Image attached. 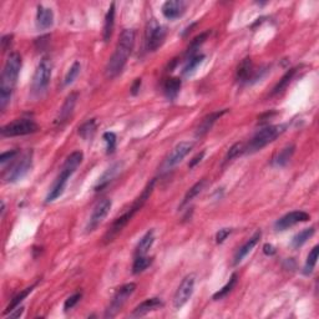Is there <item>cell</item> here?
<instances>
[{
	"instance_id": "8992f818",
	"label": "cell",
	"mask_w": 319,
	"mask_h": 319,
	"mask_svg": "<svg viewBox=\"0 0 319 319\" xmlns=\"http://www.w3.org/2000/svg\"><path fill=\"white\" fill-rule=\"evenodd\" d=\"M51 61L47 57H44L36 66L34 76H32L31 92L35 96H39V95L44 94L46 91L47 86L50 84V80H51Z\"/></svg>"
},
{
	"instance_id": "d590c367",
	"label": "cell",
	"mask_w": 319,
	"mask_h": 319,
	"mask_svg": "<svg viewBox=\"0 0 319 319\" xmlns=\"http://www.w3.org/2000/svg\"><path fill=\"white\" fill-rule=\"evenodd\" d=\"M243 154H246V144H243V142H237V144H234L233 146L229 149V151L227 152L224 162L232 161V160L237 159V157H239Z\"/></svg>"
},
{
	"instance_id": "7bdbcfd3",
	"label": "cell",
	"mask_w": 319,
	"mask_h": 319,
	"mask_svg": "<svg viewBox=\"0 0 319 319\" xmlns=\"http://www.w3.org/2000/svg\"><path fill=\"white\" fill-rule=\"evenodd\" d=\"M204 154H206V152H204V151H202V152H199V154H197L196 156H194L193 159H192L191 161H189V163H188L189 168H193V167L196 166V164H198L199 162L202 161V159H203V157H204Z\"/></svg>"
},
{
	"instance_id": "4dcf8cb0",
	"label": "cell",
	"mask_w": 319,
	"mask_h": 319,
	"mask_svg": "<svg viewBox=\"0 0 319 319\" xmlns=\"http://www.w3.org/2000/svg\"><path fill=\"white\" fill-rule=\"evenodd\" d=\"M318 254H319V246H314L313 249L309 252L308 257H307V261L306 264H304V269H303V273L306 276L311 274L313 272L314 267L317 264V259H318Z\"/></svg>"
},
{
	"instance_id": "60d3db41",
	"label": "cell",
	"mask_w": 319,
	"mask_h": 319,
	"mask_svg": "<svg viewBox=\"0 0 319 319\" xmlns=\"http://www.w3.org/2000/svg\"><path fill=\"white\" fill-rule=\"evenodd\" d=\"M17 154H19V152H17L16 150L2 152V154L0 155V163H1V166H5L6 162H11L12 160H15V157L17 156Z\"/></svg>"
},
{
	"instance_id": "ee69618b",
	"label": "cell",
	"mask_w": 319,
	"mask_h": 319,
	"mask_svg": "<svg viewBox=\"0 0 319 319\" xmlns=\"http://www.w3.org/2000/svg\"><path fill=\"white\" fill-rule=\"evenodd\" d=\"M11 39H12V35H4L1 37V49L2 51H6L7 47L10 46L11 44Z\"/></svg>"
},
{
	"instance_id": "ba28073f",
	"label": "cell",
	"mask_w": 319,
	"mask_h": 319,
	"mask_svg": "<svg viewBox=\"0 0 319 319\" xmlns=\"http://www.w3.org/2000/svg\"><path fill=\"white\" fill-rule=\"evenodd\" d=\"M135 291H136V284L135 283H127L120 287L116 291V293H115V296L112 297L111 302H110L109 307H107L106 312H105V318H114L121 311L124 304L134 294Z\"/></svg>"
},
{
	"instance_id": "ab89813d",
	"label": "cell",
	"mask_w": 319,
	"mask_h": 319,
	"mask_svg": "<svg viewBox=\"0 0 319 319\" xmlns=\"http://www.w3.org/2000/svg\"><path fill=\"white\" fill-rule=\"evenodd\" d=\"M81 297H82V294L79 293V292H77V293H75V294H72V296H70L64 303L65 312H69L70 309L74 308V307L76 306L77 303H79V301L81 299Z\"/></svg>"
},
{
	"instance_id": "b9f144b4",
	"label": "cell",
	"mask_w": 319,
	"mask_h": 319,
	"mask_svg": "<svg viewBox=\"0 0 319 319\" xmlns=\"http://www.w3.org/2000/svg\"><path fill=\"white\" fill-rule=\"evenodd\" d=\"M231 232H232L231 228L219 229V231L217 232V234H216V242H217V243H223V242L227 239V237H228L229 234H231Z\"/></svg>"
},
{
	"instance_id": "1f68e13d",
	"label": "cell",
	"mask_w": 319,
	"mask_h": 319,
	"mask_svg": "<svg viewBox=\"0 0 319 319\" xmlns=\"http://www.w3.org/2000/svg\"><path fill=\"white\" fill-rule=\"evenodd\" d=\"M152 263V258L147 256H137L135 257L134 264H132V273L139 274L141 272H144L145 269H147L150 267V264Z\"/></svg>"
},
{
	"instance_id": "44dd1931",
	"label": "cell",
	"mask_w": 319,
	"mask_h": 319,
	"mask_svg": "<svg viewBox=\"0 0 319 319\" xmlns=\"http://www.w3.org/2000/svg\"><path fill=\"white\" fill-rule=\"evenodd\" d=\"M253 70H252V60L251 57H246L241 61V64L237 67L236 79L239 84H244V82H249L251 80Z\"/></svg>"
},
{
	"instance_id": "cb8c5ba5",
	"label": "cell",
	"mask_w": 319,
	"mask_h": 319,
	"mask_svg": "<svg viewBox=\"0 0 319 319\" xmlns=\"http://www.w3.org/2000/svg\"><path fill=\"white\" fill-rule=\"evenodd\" d=\"M120 169H121V164L120 163H115L112 164L111 167H109V168L106 169V172L99 178V182H97V184L95 186V189L100 191V189H102L104 187H106L107 184H109V182L119 173Z\"/></svg>"
},
{
	"instance_id": "9a60e30c",
	"label": "cell",
	"mask_w": 319,
	"mask_h": 319,
	"mask_svg": "<svg viewBox=\"0 0 319 319\" xmlns=\"http://www.w3.org/2000/svg\"><path fill=\"white\" fill-rule=\"evenodd\" d=\"M186 7L187 2L183 0H168L162 5V14L166 19L174 20L184 14Z\"/></svg>"
},
{
	"instance_id": "83f0119b",
	"label": "cell",
	"mask_w": 319,
	"mask_h": 319,
	"mask_svg": "<svg viewBox=\"0 0 319 319\" xmlns=\"http://www.w3.org/2000/svg\"><path fill=\"white\" fill-rule=\"evenodd\" d=\"M203 60H204L203 54H196V55H193V56L187 57V62H186V65H184L183 70H182L183 75L188 76V75L193 74V72L196 71L197 67H198L199 65L203 62Z\"/></svg>"
},
{
	"instance_id": "603a6c76",
	"label": "cell",
	"mask_w": 319,
	"mask_h": 319,
	"mask_svg": "<svg viewBox=\"0 0 319 319\" xmlns=\"http://www.w3.org/2000/svg\"><path fill=\"white\" fill-rule=\"evenodd\" d=\"M181 79L179 77H169L164 81L163 84V92L166 97L171 101H173L178 95L179 90H181Z\"/></svg>"
},
{
	"instance_id": "5b68a950",
	"label": "cell",
	"mask_w": 319,
	"mask_h": 319,
	"mask_svg": "<svg viewBox=\"0 0 319 319\" xmlns=\"http://www.w3.org/2000/svg\"><path fill=\"white\" fill-rule=\"evenodd\" d=\"M286 125H273L259 130L251 139V141L246 145V154H254L261 151L263 147L273 142L278 136H281L286 131Z\"/></svg>"
},
{
	"instance_id": "836d02e7",
	"label": "cell",
	"mask_w": 319,
	"mask_h": 319,
	"mask_svg": "<svg viewBox=\"0 0 319 319\" xmlns=\"http://www.w3.org/2000/svg\"><path fill=\"white\" fill-rule=\"evenodd\" d=\"M237 278H238V277H237L236 273L232 274L231 278H229V281L227 282L226 286L222 287V288L219 289V291L217 292V293L213 294V299H214V301H219V299L224 298V297H226L227 294L229 293V292H232V289H233L234 286H236V284H237Z\"/></svg>"
},
{
	"instance_id": "7402d4cb",
	"label": "cell",
	"mask_w": 319,
	"mask_h": 319,
	"mask_svg": "<svg viewBox=\"0 0 319 319\" xmlns=\"http://www.w3.org/2000/svg\"><path fill=\"white\" fill-rule=\"evenodd\" d=\"M155 242V232L154 229H150L146 233L142 236V238L140 239V242L137 243L136 248H135V257L137 256H146L149 249L151 248L152 244Z\"/></svg>"
},
{
	"instance_id": "f6af8a7d",
	"label": "cell",
	"mask_w": 319,
	"mask_h": 319,
	"mask_svg": "<svg viewBox=\"0 0 319 319\" xmlns=\"http://www.w3.org/2000/svg\"><path fill=\"white\" fill-rule=\"evenodd\" d=\"M22 313H24V308L22 307H17V308L9 312V318H19Z\"/></svg>"
},
{
	"instance_id": "d4e9b609",
	"label": "cell",
	"mask_w": 319,
	"mask_h": 319,
	"mask_svg": "<svg viewBox=\"0 0 319 319\" xmlns=\"http://www.w3.org/2000/svg\"><path fill=\"white\" fill-rule=\"evenodd\" d=\"M115 25V2L110 5L107 14L105 16V24H104V41L107 42L111 39L112 30H114Z\"/></svg>"
},
{
	"instance_id": "ac0fdd59",
	"label": "cell",
	"mask_w": 319,
	"mask_h": 319,
	"mask_svg": "<svg viewBox=\"0 0 319 319\" xmlns=\"http://www.w3.org/2000/svg\"><path fill=\"white\" fill-rule=\"evenodd\" d=\"M54 24V12L50 7L39 5L36 11V26L39 30H46Z\"/></svg>"
},
{
	"instance_id": "f546056e",
	"label": "cell",
	"mask_w": 319,
	"mask_h": 319,
	"mask_svg": "<svg viewBox=\"0 0 319 319\" xmlns=\"http://www.w3.org/2000/svg\"><path fill=\"white\" fill-rule=\"evenodd\" d=\"M296 72H297V69L288 70V71H287L286 74H284L283 76H282V79L279 80L278 84H277L276 86H274L273 91H272V95L281 94V92L283 91V90H286L287 86H288V85L291 84L292 80H293V77H294V75H296Z\"/></svg>"
},
{
	"instance_id": "7c38bea8",
	"label": "cell",
	"mask_w": 319,
	"mask_h": 319,
	"mask_svg": "<svg viewBox=\"0 0 319 319\" xmlns=\"http://www.w3.org/2000/svg\"><path fill=\"white\" fill-rule=\"evenodd\" d=\"M32 164V152L27 151L26 154H24L21 156V159L14 164V166L10 168V171L7 172L6 179L7 182H16L19 179H21L22 177H25L27 174V172L30 171Z\"/></svg>"
},
{
	"instance_id": "7dc6e473",
	"label": "cell",
	"mask_w": 319,
	"mask_h": 319,
	"mask_svg": "<svg viewBox=\"0 0 319 319\" xmlns=\"http://www.w3.org/2000/svg\"><path fill=\"white\" fill-rule=\"evenodd\" d=\"M140 87H141V79H136L134 81V84H132V86H131V94L132 95H137V92H139Z\"/></svg>"
},
{
	"instance_id": "e575fe53",
	"label": "cell",
	"mask_w": 319,
	"mask_h": 319,
	"mask_svg": "<svg viewBox=\"0 0 319 319\" xmlns=\"http://www.w3.org/2000/svg\"><path fill=\"white\" fill-rule=\"evenodd\" d=\"M208 34H209L208 31L202 32L201 35H198V36H196L193 40H192L191 44H189V46H188V50H187V57L193 56V55L197 54V50H198L199 46H201V45L203 44L204 41H206Z\"/></svg>"
},
{
	"instance_id": "f1b7e54d",
	"label": "cell",
	"mask_w": 319,
	"mask_h": 319,
	"mask_svg": "<svg viewBox=\"0 0 319 319\" xmlns=\"http://www.w3.org/2000/svg\"><path fill=\"white\" fill-rule=\"evenodd\" d=\"M314 232H316L314 227L303 229V231H301L299 233H297L296 236L293 237V239H292V242H291V246L293 247V248H299V247L303 246V244L306 243V242L308 241V239L311 238L312 236H313Z\"/></svg>"
},
{
	"instance_id": "30bf717a",
	"label": "cell",
	"mask_w": 319,
	"mask_h": 319,
	"mask_svg": "<svg viewBox=\"0 0 319 319\" xmlns=\"http://www.w3.org/2000/svg\"><path fill=\"white\" fill-rule=\"evenodd\" d=\"M194 284H196V277H194V274H188V276H186L182 279V282L179 283L178 288H177L176 293L173 296L174 308H182L188 302V299L193 294Z\"/></svg>"
},
{
	"instance_id": "ffe728a7",
	"label": "cell",
	"mask_w": 319,
	"mask_h": 319,
	"mask_svg": "<svg viewBox=\"0 0 319 319\" xmlns=\"http://www.w3.org/2000/svg\"><path fill=\"white\" fill-rule=\"evenodd\" d=\"M227 112V110H222V111H217V112H212V114H209L208 116L204 117L203 120H202V122L199 124V126L197 127L196 130V137H202L204 136V135L207 134V132L209 131V130L212 129V126L214 125V122L217 121V120L219 119V117L222 116V115H224Z\"/></svg>"
},
{
	"instance_id": "74e56055",
	"label": "cell",
	"mask_w": 319,
	"mask_h": 319,
	"mask_svg": "<svg viewBox=\"0 0 319 319\" xmlns=\"http://www.w3.org/2000/svg\"><path fill=\"white\" fill-rule=\"evenodd\" d=\"M80 70H81V65H80L79 61H75L74 64L71 65V67L69 69V71L66 72V75H65V79H64L65 86H69V85H71L72 82L76 80V77L79 76L80 74Z\"/></svg>"
},
{
	"instance_id": "9c48e42d",
	"label": "cell",
	"mask_w": 319,
	"mask_h": 319,
	"mask_svg": "<svg viewBox=\"0 0 319 319\" xmlns=\"http://www.w3.org/2000/svg\"><path fill=\"white\" fill-rule=\"evenodd\" d=\"M166 27L160 25L156 20L152 19L147 25L146 30V46L149 51H156L162 46L166 39Z\"/></svg>"
},
{
	"instance_id": "8fae6325",
	"label": "cell",
	"mask_w": 319,
	"mask_h": 319,
	"mask_svg": "<svg viewBox=\"0 0 319 319\" xmlns=\"http://www.w3.org/2000/svg\"><path fill=\"white\" fill-rule=\"evenodd\" d=\"M112 202L111 199L104 198L101 201H99L96 203V206L92 209V213L90 216L89 223H87L86 231L87 232H94L100 224L104 222V219L106 218L107 214L110 213V209H111Z\"/></svg>"
},
{
	"instance_id": "e0dca14e",
	"label": "cell",
	"mask_w": 319,
	"mask_h": 319,
	"mask_svg": "<svg viewBox=\"0 0 319 319\" xmlns=\"http://www.w3.org/2000/svg\"><path fill=\"white\" fill-rule=\"evenodd\" d=\"M163 306L162 301L160 298H149L146 301H144L142 303H140L136 308L134 309V312L131 313L132 318H139V317H144L146 314H149L150 312H154L156 309L161 308Z\"/></svg>"
},
{
	"instance_id": "2e32d148",
	"label": "cell",
	"mask_w": 319,
	"mask_h": 319,
	"mask_svg": "<svg viewBox=\"0 0 319 319\" xmlns=\"http://www.w3.org/2000/svg\"><path fill=\"white\" fill-rule=\"evenodd\" d=\"M76 101H77V92H71V94L66 97L64 105H62L61 109H60L59 115H57V117L55 119V125L61 126V125H64L65 122L69 120V117L71 116L72 111H74V107L75 105H76Z\"/></svg>"
},
{
	"instance_id": "d6a6232c",
	"label": "cell",
	"mask_w": 319,
	"mask_h": 319,
	"mask_svg": "<svg viewBox=\"0 0 319 319\" xmlns=\"http://www.w3.org/2000/svg\"><path fill=\"white\" fill-rule=\"evenodd\" d=\"M95 131H96V121H95L94 119L84 122V124L79 127V135L84 140L91 139V137L94 136Z\"/></svg>"
},
{
	"instance_id": "bcb514c9",
	"label": "cell",
	"mask_w": 319,
	"mask_h": 319,
	"mask_svg": "<svg viewBox=\"0 0 319 319\" xmlns=\"http://www.w3.org/2000/svg\"><path fill=\"white\" fill-rule=\"evenodd\" d=\"M263 253L267 256H273V254H276V248L272 244L267 243L263 246Z\"/></svg>"
},
{
	"instance_id": "3957f363",
	"label": "cell",
	"mask_w": 319,
	"mask_h": 319,
	"mask_svg": "<svg viewBox=\"0 0 319 319\" xmlns=\"http://www.w3.org/2000/svg\"><path fill=\"white\" fill-rule=\"evenodd\" d=\"M155 182H156L155 179H152L151 182H149V183H147V186L145 187L144 191H142V193L140 194V196L137 197L136 199H135L134 203L131 204V207H130V208L127 209L125 213H122L121 216L117 217V218L115 219L114 223L111 224V227L109 228V231H107L106 234H105V237H104L105 243H110V242L114 241L115 237H116L117 234H119L120 232H121L122 229H124L125 227L127 226V223L131 221L132 217H134L135 214H136L137 212H139L140 209L144 207V204L146 203L147 199H149L150 196H151L152 191H154Z\"/></svg>"
},
{
	"instance_id": "f35d334b",
	"label": "cell",
	"mask_w": 319,
	"mask_h": 319,
	"mask_svg": "<svg viewBox=\"0 0 319 319\" xmlns=\"http://www.w3.org/2000/svg\"><path fill=\"white\" fill-rule=\"evenodd\" d=\"M102 139L106 142L107 154H114L115 149H116V135L114 132H105Z\"/></svg>"
},
{
	"instance_id": "8d00e7d4",
	"label": "cell",
	"mask_w": 319,
	"mask_h": 319,
	"mask_svg": "<svg viewBox=\"0 0 319 319\" xmlns=\"http://www.w3.org/2000/svg\"><path fill=\"white\" fill-rule=\"evenodd\" d=\"M32 288H34V287H29V288H26V289H25V291L20 292V293L17 294V296H15L14 298L11 299V302H10V303H9V306L6 307V311H5V314L9 313V312H11L12 309L17 308V307H19V304L21 303V302L24 301V299L26 298V297L29 296L30 293H31Z\"/></svg>"
},
{
	"instance_id": "277c9868",
	"label": "cell",
	"mask_w": 319,
	"mask_h": 319,
	"mask_svg": "<svg viewBox=\"0 0 319 319\" xmlns=\"http://www.w3.org/2000/svg\"><path fill=\"white\" fill-rule=\"evenodd\" d=\"M82 160H84V155L81 151H74L72 154H70L69 156L65 160L64 164H62L61 169H60L59 176L56 177L55 182L52 183V187L50 188V192L46 196V202L55 201L56 198H59L65 191V187H66L67 181H69L70 177L74 174V172L76 171L77 167L81 164Z\"/></svg>"
},
{
	"instance_id": "5bb4252c",
	"label": "cell",
	"mask_w": 319,
	"mask_h": 319,
	"mask_svg": "<svg viewBox=\"0 0 319 319\" xmlns=\"http://www.w3.org/2000/svg\"><path fill=\"white\" fill-rule=\"evenodd\" d=\"M192 147H193V144L187 141H182L179 142L178 145H176V147L172 150L171 155L167 157L166 163H164L166 168H172V167H174L176 164H178L179 162L191 152Z\"/></svg>"
},
{
	"instance_id": "4fadbf2b",
	"label": "cell",
	"mask_w": 319,
	"mask_h": 319,
	"mask_svg": "<svg viewBox=\"0 0 319 319\" xmlns=\"http://www.w3.org/2000/svg\"><path fill=\"white\" fill-rule=\"evenodd\" d=\"M311 219V216H309L307 212L303 211H293L289 212V213L284 214L283 217L278 219L274 224L277 231H284V229L289 228V227L294 226L297 223H301V222H307Z\"/></svg>"
},
{
	"instance_id": "d6986e66",
	"label": "cell",
	"mask_w": 319,
	"mask_h": 319,
	"mask_svg": "<svg viewBox=\"0 0 319 319\" xmlns=\"http://www.w3.org/2000/svg\"><path fill=\"white\" fill-rule=\"evenodd\" d=\"M261 236H262L261 231H257L256 233H254L253 236H252L251 238H249L248 241H247L246 243L243 244V246L239 247L238 251H237L236 254H234V258H233V264H234V266H237V264H239L242 261H243L244 257H246L247 254H248L249 252L252 251V249H253V247L256 246L257 243H258V241H259V238H261Z\"/></svg>"
},
{
	"instance_id": "7a4b0ae2",
	"label": "cell",
	"mask_w": 319,
	"mask_h": 319,
	"mask_svg": "<svg viewBox=\"0 0 319 319\" xmlns=\"http://www.w3.org/2000/svg\"><path fill=\"white\" fill-rule=\"evenodd\" d=\"M20 69H21V56L17 52H11L5 61L1 79H0V110L1 111H4L11 99Z\"/></svg>"
},
{
	"instance_id": "6da1fadb",
	"label": "cell",
	"mask_w": 319,
	"mask_h": 319,
	"mask_svg": "<svg viewBox=\"0 0 319 319\" xmlns=\"http://www.w3.org/2000/svg\"><path fill=\"white\" fill-rule=\"evenodd\" d=\"M135 45V31L131 29H125L120 34L119 41H117L116 49L114 54L110 57L106 67H105V75L107 79H114L120 72L124 70L132 49Z\"/></svg>"
},
{
	"instance_id": "52a82bcc",
	"label": "cell",
	"mask_w": 319,
	"mask_h": 319,
	"mask_svg": "<svg viewBox=\"0 0 319 319\" xmlns=\"http://www.w3.org/2000/svg\"><path fill=\"white\" fill-rule=\"evenodd\" d=\"M39 130L36 122L31 119H17L9 122L5 126L1 127L0 132L5 137H15V136H25L31 135Z\"/></svg>"
},
{
	"instance_id": "484cf974",
	"label": "cell",
	"mask_w": 319,
	"mask_h": 319,
	"mask_svg": "<svg viewBox=\"0 0 319 319\" xmlns=\"http://www.w3.org/2000/svg\"><path fill=\"white\" fill-rule=\"evenodd\" d=\"M294 150H296V146L294 145H289V146L284 147L283 150L278 152L276 157L273 160V164L277 167H283L291 161V159L294 155Z\"/></svg>"
},
{
	"instance_id": "4316f807",
	"label": "cell",
	"mask_w": 319,
	"mask_h": 319,
	"mask_svg": "<svg viewBox=\"0 0 319 319\" xmlns=\"http://www.w3.org/2000/svg\"><path fill=\"white\" fill-rule=\"evenodd\" d=\"M204 184H206V179H201V181H198L197 183H194L193 186L191 187V188L187 191V193L184 194L183 199H182L181 204H179V208H183L184 206H187L188 203H191L192 201H193L194 198H196L197 196H198L199 193L202 192V189H203Z\"/></svg>"
}]
</instances>
